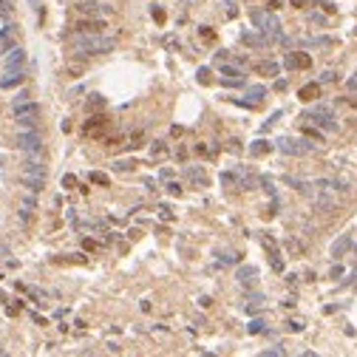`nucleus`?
Here are the masks:
<instances>
[{"label": "nucleus", "instance_id": "f704fd0d", "mask_svg": "<svg viewBox=\"0 0 357 357\" xmlns=\"http://www.w3.org/2000/svg\"><path fill=\"white\" fill-rule=\"evenodd\" d=\"M88 179H91L94 185H102V187H108V176H105V173H99V170H94L91 176H88Z\"/></svg>", "mask_w": 357, "mask_h": 357}, {"label": "nucleus", "instance_id": "2eb2a0df", "mask_svg": "<svg viewBox=\"0 0 357 357\" xmlns=\"http://www.w3.org/2000/svg\"><path fill=\"white\" fill-rule=\"evenodd\" d=\"M315 187H326V190H334V193H349V182L346 179H340V176H334V179H318L315 182Z\"/></svg>", "mask_w": 357, "mask_h": 357}, {"label": "nucleus", "instance_id": "423d86ee", "mask_svg": "<svg viewBox=\"0 0 357 357\" xmlns=\"http://www.w3.org/2000/svg\"><path fill=\"white\" fill-rule=\"evenodd\" d=\"M275 148L281 150V153H287V156H306V153H312V142H306V139L281 136V139H275Z\"/></svg>", "mask_w": 357, "mask_h": 357}, {"label": "nucleus", "instance_id": "393cba45", "mask_svg": "<svg viewBox=\"0 0 357 357\" xmlns=\"http://www.w3.org/2000/svg\"><path fill=\"white\" fill-rule=\"evenodd\" d=\"M185 176L193 182L196 187H207V173L201 170V167H187L185 170Z\"/></svg>", "mask_w": 357, "mask_h": 357}, {"label": "nucleus", "instance_id": "3c124183", "mask_svg": "<svg viewBox=\"0 0 357 357\" xmlns=\"http://www.w3.org/2000/svg\"><path fill=\"white\" fill-rule=\"evenodd\" d=\"M32 6H37V0H32Z\"/></svg>", "mask_w": 357, "mask_h": 357}, {"label": "nucleus", "instance_id": "58836bf2", "mask_svg": "<svg viewBox=\"0 0 357 357\" xmlns=\"http://www.w3.org/2000/svg\"><path fill=\"white\" fill-rule=\"evenodd\" d=\"M167 193L170 196H182V185L179 182H167Z\"/></svg>", "mask_w": 357, "mask_h": 357}, {"label": "nucleus", "instance_id": "f03ea898", "mask_svg": "<svg viewBox=\"0 0 357 357\" xmlns=\"http://www.w3.org/2000/svg\"><path fill=\"white\" fill-rule=\"evenodd\" d=\"M253 26L261 32V34H266L272 43H278V40H284V29H281V20H278L272 12H264V9H255L253 12Z\"/></svg>", "mask_w": 357, "mask_h": 357}, {"label": "nucleus", "instance_id": "9b49d317", "mask_svg": "<svg viewBox=\"0 0 357 357\" xmlns=\"http://www.w3.org/2000/svg\"><path fill=\"white\" fill-rule=\"evenodd\" d=\"M20 173H29V176H40V179H46L48 167H46V162L40 159V153H29V159L23 162V170H20Z\"/></svg>", "mask_w": 357, "mask_h": 357}, {"label": "nucleus", "instance_id": "6e6552de", "mask_svg": "<svg viewBox=\"0 0 357 357\" xmlns=\"http://www.w3.org/2000/svg\"><path fill=\"white\" fill-rule=\"evenodd\" d=\"M105 17H80L74 23V32L77 34H105Z\"/></svg>", "mask_w": 357, "mask_h": 357}, {"label": "nucleus", "instance_id": "1a4fd4ad", "mask_svg": "<svg viewBox=\"0 0 357 357\" xmlns=\"http://www.w3.org/2000/svg\"><path fill=\"white\" fill-rule=\"evenodd\" d=\"M261 244H264L266 255H269V264H272V269L275 272H284V258H281V247H278V241L272 238V235H261Z\"/></svg>", "mask_w": 357, "mask_h": 357}, {"label": "nucleus", "instance_id": "c85d7f7f", "mask_svg": "<svg viewBox=\"0 0 357 357\" xmlns=\"http://www.w3.org/2000/svg\"><path fill=\"white\" fill-rule=\"evenodd\" d=\"M111 167H114L116 173H130V170H136V162L133 159H116Z\"/></svg>", "mask_w": 357, "mask_h": 357}, {"label": "nucleus", "instance_id": "e433bc0d", "mask_svg": "<svg viewBox=\"0 0 357 357\" xmlns=\"http://www.w3.org/2000/svg\"><path fill=\"white\" fill-rule=\"evenodd\" d=\"M261 355H264V357H278V355H287V352H284L281 346H272V349H264Z\"/></svg>", "mask_w": 357, "mask_h": 357}, {"label": "nucleus", "instance_id": "f8f14e48", "mask_svg": "<svg viewBox=\"0 0 357 357\" xmlns=\"http://www.w3.org/2000/svg\"><path fill=\"white\" fill-rule=\"evenodd\" d=\"M266 97V88H261V85H253V88H247V99H235L232 97V102L238 105H247V108H255V105H261Z\"/></svg>", "mask_w": 357, "mask_h": 357}, {"label": "nucleus", "instance_id": "09e8293b", "mask_svg": "<svg viewBox=\"0 0 357 357\" xmlns=\"http://www.w3.org/2000/svg\"><path fill=\"white\" fill-rule=\"evenodd\" d=\"M275 91H287V80H278L275 82Z\"/></svg>", "mask_w": 357, "mask_h": 357}, {"label": "nucleus", "instance_id": "473e14b6", "mask_svg": "<svg viewBox=\"0 0 357 357\" xmlns=\"http://www.w3.org/2000/svg\"><path fill=\"white\" fill-rule=\"evenodd\" d=\"M219 258H221V264H238V258H241V255L232 253V250H224V253H219Z\"/></svg>", "mask_w": 357, "mask_h": 357}, {"label": "nucleus", "instance_id": "a878e982", "mask_svg": "<svg viewBox=\"0 0 357 357\" xmlns=\"http://www.w3.org/2000/svg\"><path fill=\"white\" fill-rule=\"evenodd\" d=\"M34 207H37V198L34 196H26L23 204H20V221H23V224H29L32 213H34Z\"/></svg>", "mask_w": 357, "mask_h": 357}, {"label": "nucleus", "instance_id": "a211bd4d", "mask_svg": "<svg viewBox=\"0 0 357 357\" xmlns=\"http://www.w3.org/2000/svg\"><path fill=\"white\" fill-rule=\"evenodd\" d=\"M14 34H17V26H12V23L0 29V48H3V51H9L12 46H17V43H14Z\"/></svg>", "mask_w": 357, "mask_h": 357}, {"label": "nucleus", "instance_id": "7c9ffc66", "mask_svg": "<svg viewBox=\"0 0 357 357\" xmlns=\"http://www.w3.org/2000/svg\"><path fill=\"white\" fill-rule=\"evenodd\" d=\"M266 150H269V142H264V139H258V142L250 145V153H253V156H264Z\"/></svg>", "mask_w": 357, "mask_h": 357}, {"label": "nucleus", "instance_id": "412c9836", "mask_svg": "<svg viewBox=\"0 0 357 357\" xmlns=\"http://www.w3.org/2000/svg\"><path fill=\"white\" fill-rule=\"evenodd\" d=\"M300 97V102H315L318 97H321V82H309V85H303L298 91Z\"/></svg>", "mask_w": 357, "mask_h": 357}, {"label": "nucleus", "instance_id": "4468645a", "mask_svg": "<svg viewBox=\"0 0 357 357\" xmlns=\"http://www.w3.org/2000/svg\"><path fill=\"white\" fill-rule=\"evenodd\" d=\"M241 43H244V46H250V48H266L272 40L255 29V32H244V34H241Z\"/></svg>", "mask_w": 357, "mask_h": 357}, {"label": "nucleus", "instance_id": "dca6fc26", "mask_svg": "<svg viewBox=\"0 0 357 357\" xmlns=\"http://www.w3.org/2000/svg\"><path fill=\"white\" fill-rule=\"evenodd\" d=\"M235 278H238V284H244V287H253L255 281H258V266H253V264L238 266L235 269Z\"/></svg>", "mask_w": 357, "mask_h": 357}, {"label": "nucleus", "instance_id": "9d476101", "mask_svg": "<svg viewBox=\"0 0 357 357\" xmlns=\"http://www.w3.org/2000/svg\"><path fill=\"white\" fill-rule=\"evenodd\" d=\"M309 65H312V57L306 51H287V57H284V68L287 71L309 68Z\"/></svg>", "mask_w": 357, "mask_h": 357}, {"label": "nucleus", "instance_id": "c756f323", "mask_svg": "<svg viewBox=\"0 0 357 357\" xmlns=\"http://www.w3.org/2000/svg\"><path fill=\"white\" fill-rule=\"evenodd\" d=\"M85 108H88V111H99V108H105V97H99V94H91Z\"/></svg>", "mask_w": 357, "mask_h": 357}, {"label": "nucleus", "instance_id": "4c0bfd02", "mask_svg": "<svg viewBox=\"0 0 357 357\" xmlns=\"http://www.w3.org/2000/svg\"><path fill=\"white\" fill-rule=\"evenodd\" d=\"M196 80L201 82V85H207L210 82V68H198V74H196Z\"/></svg>", "mask_w": 357, "mask_h": 357}, {"label": "nucleus", "instance_id": "49530a36", "mask_svg": "<svg viewBox=\"0 0 357 357\" xmlns=\"http://www.w3.org/2000/svg\"><path fill=\"white\" fill-rule=\"evenodd\" d=\"M303 329V323H298V321H289V332H300Z\"/></svg>", "mask_w": 357, "mask_h": 357}, {"label": "nucleus", "instance_id": "f257e3e1", "mask_svg": "<svg viewBox=\"0 0 357 357\" xmlns=\"http://www.w3.org/2000/svg\"><path fill=\"white\" fill-rule=\"evenodd\" d=\"M116 40L105 34H77L71 40V51L80 54V57H97V54H108L114 51Z\"/></svg>", "mask_w": 357, "mask_h": 357}, {"label": "nucleus", "instance_id": "b1692460", "mask_svg": "<svg viewBox=\"0 0 357 357\" xmlns=\"http://www.w3.org/2000/svg\"><path fill=\"white\" fill-rule=\"evenodd\" d=\"M255 71H258L261 77H278V71H281V65H278L275 60H261V63L255 65Z\"/></svg>", "mask_w": 357, "mask_h": 357}, {"label": "nucleus", "instance_id": "7ed1b4c3", "mask_svg": "<svg viewBox=\"0 0 357 357\" xmlns=\"http://www.w3.org/2000/svg\"><path fill=\"white\" fill-rule=\"evenodd\" d=\"M12 114H14V122H17L20 130H34L37 122H40V105L34 99H29L23 105H14Z\"/></svg>", "mask_w": 357, "mask_h": 357}, {"label": "nucleus", "instance_id": "4be33fe9", "mask_svg": "<svg viewBox=\"0 0 357 357\" xmlns=\"http://www.w3.org/2000/svg\"><path fill=\"white\" fill-rule=\"evenodd\" d=\"M219 71L224 77H244V63L235 60V63H219Z\"/></svg>", "mask_w": 357, "mask_h": 357}, {"label": "nucleus", "instance_id": "a18cd8bd", "mask_svg": "<svg viewBox=\"0 0 357 357\" xmlns=\"http://www.w3.org/2000/svg\"><path fill=\"white\" fill-rule=\"evenodd\" d=\"M159 210H162L159 216H162V219H164V221H170V219H173V213H170V207H159Z\"/></svg>", "mask_w": 357, "mask_h": 357}, {"label": "nucleus", "instance_id": "c9c22d12", "mask_svg": "<svg viewBox=\"0 0 357 357\" xmlns=\"http://www.w3.org/2000/svg\"><path fill=\"white\" fill-rule=\"evenodd\" d=\"M29 99H32V94H29V91H17V97H14L12 108H14V105H23V102H29Z\"/></svg>", "mask_w": 357, "mask_h": 357}, {"label": "nucleus", "instance_id": "5701e85b", "mask_svg": "<svg viewBox=\"0 0 357 357\" xmlns=\"http://www.w3.org/2000/svg\"><path fill=\"white\" fill-rule=\"evenodd\" d=\"M20 185L29 187L32 193H40L43 185H46V179H40V176H29V173H20Z\"/></svg>", "mask_w": 357, "mask_h": 357}, {"label": "nucleus", "instance_id": "0eeeda50", "mask_svg": "<svg viewBox=\"0 0 357 357\" xmlns=\"http://www.w3.org/2000/svg\"><path fill=\"white\" fill-rule=\"evenodd\" d=\"M14 145L23 150L26 156H29V153H43V136H40L37 128L34 130H20L17 139H14Z\"/></svg>", "mask_w": 357, "mask_h": 357}, {"label": "nucleus", "instance_id": "8fccbe9b", "mask_svg": "<svg viewBox=\"0 0 357 357\" xmlns=\"http://www.w3.org/2000/svg\"><path fill=\"white\" fill-rule=\"evenodd\" d=\"M3 298H6V295H3V292H0V300H3Z\"/></svg>", "mask_w": 357, "mask_h": 357}, {"label": "nucleus", "instance_id": "a19ab883", "mask_svg": "<svg viewBox=\"0 0 357 357\" xmlns=\"http://www.w3.org/2000/svg\"><path fill=\"white\" fill-rule=\"evenodd\" d=\"M318 6H321L323 12H329V14H334V3H332V0H321V3H318Z\"/></svg>", "mask_w": 357, "mask_h": 357}, {"label": "nucleus", "instance_id": "ea45409f", "mask_svg": "<svg viewBox=\"0 0 357 357\" xmlns=\"http://www.w3.org/2000/svg\"><path fill=\"white\" fill-rule=\"evenodd\" d=\"M346 91H357V68H355V74L346 80Z\"/></svg>", "mask_w": 357, "mask_h": 357}, {"label": "nucleus", "instance_id": "de8ad7c7", "mask_svg": "<svg viewBox=\"0 0 357 357\" xmlns=\"http://www.w3.org/2000/svg\"><path fill=\"white\" fill-rule=\"evenodd\" d=\"M329 275H332V278H340V275H343V266H340V264L332 266V272H329Z\"/></svg>", "mask_w": 357, "mask_h": 357}, {"label": "nucleus", "instance_id": "39448f33", "mask_svg": "<svg viewBox=\"0 0 357 357\" xmlns=\"http://www.w3.org/2000/svg\"><path fill=\"white\" fill-rule=\"evenodd\" d=\"M303 119H306V122H315V125H321L323 130H329V133H334V130H337L334 111H332V108H326V105H318V108L306 111V114H303Z\"/></svg>", "mask_w": 357, "mask_h": 357}, {"label": "nucleus", "instance_id": "6ab92c4d", "mask_svg": "<svg viewBox=\"0 0 357 357\" xmlns=\"http://www.w3.org/2000/svg\"><path fill=\"white\" fill-rule=\"evenodd\" d=\"M346 250H352V235H349V232H343V235L332 244V250H329V253H332V258H343Z\"/></svg>", "mask_w": 357, "mask_h": 357}, {"label": "nucleus", "instance_id": "72a5a7b5", "mask_svg": "<svg viewBox=\"0 0 357 357\" xmlns=\"http://www.w3.org/2000/svg\"><path fill=\"white\" fill-rule=\"evenodd\" d=\"M264 329H266V323L261 321V318L250 321V326H247V332H250V334H258V332H264Z\"/></svg>", "mask_w": 357, "mask_h": 357}, {"label": "nucleus", "instance_id": "bb28decb", "mask_svg": "<svg viewBox=\"0 0 357 357\" xmlns=\"http://www.w3.org/2000/svg\"><path fill=\"white\" fill-rule=\"evenodd\" d=\"M284 182H287L292 190H298V193H312V185H309V182H303V179H295V176H284Z\"/></svg>", "mask_w": 357, "mask_h": 357}, {"label": "nucleus", "instance_id": "37998d69", "mask_svg": "<svg viewBox=\"0 0 357 357\" xmlns=\"http://www.w3.org/2000/svg\"><path fill=\"white\" fill-rule=\"evenodd\" d=\"M63 185H65V187H74V185H77V179L68 173V176H63Z\"/></svg>", "mask_w": 357, "mask_h": 357}, {"label": "nucleus", "instance_id": "f3484780", "mask_svg": "<svg viewBox=\"0 0 357 357\" xmlns=\"http://www.w3.org/2000/svg\"><path fill=\"white\" fill-rule=\"evenodd\" d=\"M26 80L23 68H6V77H0V88H14Z\"/></svg>", "mask_w": 357, "mask_h": 357}, {"label": "nucleus", "instance_id": "ddd939ff", "mask_svg": "<svg viewBox=\"0 0 357 357\" xmlns=\"http://www.w3.org/2000/svg\"><path fill=\"white\" fill-rule=\"evenodd\" d=\"M23 63H26V51L20 46H12L3 57V68H23Z\"/></svg>", "mask_w": 357, "mask_h": 357}, {"label": "nucleus", "instance_id": "aec40b11", "mask_svg": "<svg viewBox=\"0 0 357 357\" xmlns=\"http://www.w3.org/2000/svg\"><path fill=\"white\" fill-rule=\"evenodd\" d=\"M105 125H108V119H105L102 114H94L91 119L85 122V128H82V133H85V136H94V133H97V130H102Z\"/></svg>", "mask_w": 357, "mask_h": 357}, {"label": "nucleus", "instance_id": "79ce46f5", "mask_svg": "<svg viewBox=\"0 0 357 357\" xmlns=\"http://www.w3.org/2000/svg\"><path fill=\"white\" fill-rule=\"evenodd\" d=\"M332 80H334V71H323V77H321L318 82L323 85V82H332Z\"/></svg>", "mask_w": 357, "mask_h": 357}, {"label": "nucleus", "instance_id": "cd10ccee", "mask_svg": "<svg viewBox=\"0 0 357 357\" xmlns=\"http://www.w3.org/2000/svg\"><path fill=\"white\" fill-rule=\"evenodd\" d=\"M170 153V148H167V142H162V139H156L153 145H150V159H164Z\"/></svg>", "mask_w": 357, "mask_h": 357}, {"label": "nucleus", "instance_id": "2f4dec72", "mask_svg": "<svg viewBox=\"0 0 357 357\" xmlns=\"http://www.w3.org/2000/svg\"><path fill=\"white\" fill-rule=\"evenodd\" d=\"M12 14H14V3H12V0H0V17H3V20H9Z\"/></svg>", "mask_w": 357, "mask_h": 357}, {"label": "nucleus", "instance_id": "20e7f679", "mask_svg": "<svg viewBox=\"0 0 357 357\" xmlns=\"http://www.w3.org/2000/svg\"><path fill=\"white\" fill-rule=\"evenodd\" d=\"M74 9L80 17H111L116 12V6L108 0H77Z\"/></svg>", "mask_w": 357, "mask_h": 357}, {"label": "nucleus", "instance_id": "c03bdc74", "mask_svg": "<svg viewBox=\"0 0 357 357\" xmlns=\"http://www.w3.org/2000/svg\"><path fill=\"white\" fill-rule=\"evenodd\" d=\"M153 20H156V23H164V12H162V9H153Z\"/></svg>", "mask_w": 357, "mask_h": 357}]
</instances>
